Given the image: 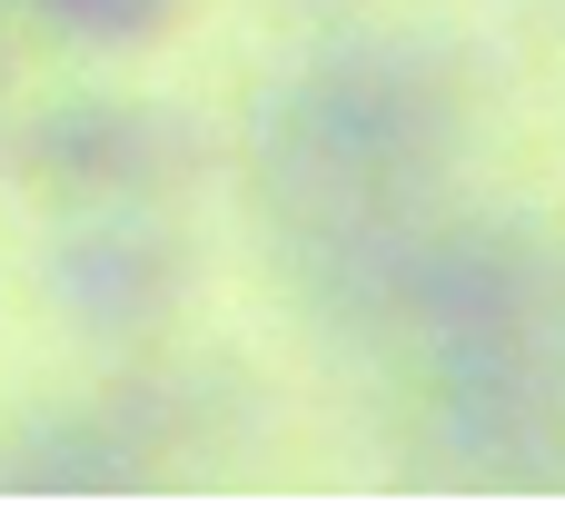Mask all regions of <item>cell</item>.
<instances>
[{
	"label": "cell",
	"mask_w": 565,
	"mask_h": 516,
	"mask_svg": "<svg viewBox=\"0 0 565 516\" xmlns=\"http://www.w3.org/2000/svg\"><path fill=\"white\" fill-rule=\"evenodd\" d=\"M169 288H179V259H169L159 239H139V229H89V239L60 249V298H70L79 318L139 328V318L169 308Z\"/></svg>",
	"instance_id": "6da1fadb"
},
{
	"label": "cell",
	"mask_w": 565,
	"mask_h": 516,
	"mask_svg": "<svg viewBox=\"0 0 565 516\" xmlns=\"http://www.w3.org/2000/svg\"><path fill=\"white\" fill-rule=\"evenodd\" d=\"M308 119H318V139H328V149L377 159V149H407V139H417L427 99H417V80H387L377 60H338V70L308 89Z\"/></svg>",
	"instance_id": "7a4b0ae2"
},
{
	"label": "cell",
	"mask_w": 565,
	"mask_h": 516,
	"mask_svg": "<svg viewBox=\"0 0 565 516\" xmlns=\"http://www.w3.org/2000/svg\"><path fill=\"white\" fill-rule=\"evenodd\" d=\"M70 40H89V50H139V40H159L169 30V10L179 0H40Z\"/></svg>",
	"instance_id": "3957f363"
}]
</instances>
